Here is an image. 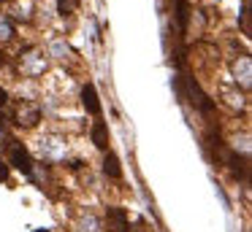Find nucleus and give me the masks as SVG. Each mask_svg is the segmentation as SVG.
I'll use <instances>...</instances> for the list:
<instances>
[{
	"instance_id": "nucleus-6",
	"label": "nucleus",
	"mask_w": 252,
	"mask_h": 232,
	"mask_svg": "<svg viewBox=\"0 0 252 232\" xmlns=\"http://www.w3.org/2000/svg\"><path fill=\"white\" fill-rule=\"evenodd\" d=\"M93 143L98 146V149H106V146H109V127H106V122L93 124Z\"/></svg>"
},
{
	"instance_id": "nucleus-4",
	"label": "nucleus",
	"mask_w": 252,
	"mask_h": 232,
	"mask_svg": "<svg viewBox=\"0 0 252 232\" xmlns=\"http://www.w3.org/2000/svg\"><path fill=\"white\" fill-rule=\"evenodd\" d=\"M185 84H187V92H190L192 103H195V105L201 108L203 113H212V111H214V103H212V100H209V97L201 92V86L195 84V78H185Z\"/></svg>"
},
{
	"instance_id": "nucleus-5",
	"label": "nucleus",
	"mask_w": 252,
	"mask_h": 232,
	"mask_svg": "<svg viewBox=\"0 0 252 232\" xmlns=\"http://www.w3.org/2000/svg\"><path fill=\"white\" fill-rule=\"evenodd\" d=\"M82 103H84V108H87V113L100 116V100H98V92H95L93 84H84V89H82Z\"/></svg>"
},
{
	"instance_id": "nucleus-3",
	"label": "nucleus",
	"mask_w": 252,
	"mask_h": 232,
	"mask_svg": "<svg viewBox=\"0 0 252 232\" xmlns=\"http://www.w3.org/2000/svg\"><path fill=\"white\" fill-rule=\"evenodd\" d=\"M106 227H109L111 232H127L130 230L125 208H106Z\"/></svg>"
},
{
	"instance_id": "nucleus-2",
	"label": "nucleus",
	"mask_w": 252,
	"mask_h": 232,
	"mask_svg": "<svg viewBox=\"0 0 252 232\" xmlns=\"http://www.w3.org/2000/svg\"><path fill=\"white\" fill-rule=\"evenodd\" d=\"M8 159H11V165L17 167V170H22L25 176H30V173H33V159H30V154L17 143V140H11V149H8Z\"/></svg>"
},
{
	"instance_id": "nucleus-8",
	"label": "nucleus",
	"mask_w": 252,
	"mask_h": 232,
	"mask_svg": "<svg viewBox=\"0 0 252 232\" xmlns=\"http://www.w3.org/2000/svg\"><path fill=\"white\" fill-rule=\"evenodd\" d=\"M76 8H79V0H57V11H60L63 16L73 14Z\"/></svg>"
},
{
	"instance_id": "nucleus-9",
	"label": "nucleus",
	"mask_w": 252,
	"mask_h": 232,
	"mask_svg": "<svg viewBox=\"0 0 252 232\" xmlns=\"http://www.w3.org/2000/svg\"><path fill=\"white\" fill-rule=\"evenodd\" d=\"M8 178V165L6 162H0V181H6Z\"/></svg>"
},
{
	"instance_id": "nucleus-7",
	"label": "nucleus",
	"mask_w": 252,
	"mask_h": 232,
	"mask_svg": "<svg viewBox=\"0 0 252 232\" xmlns=\"http://www.w3.org/2000/svg\"><path fill=\"white\" fill-rule=\"evenodd\" d=\"M103 170H106V176H111V178H120L122 176V167H120V159H117V154H106L103 156Z\"/></svg>"
},
{
	"instance_id": "nucleus-11",
	"label": "nucleus",
	"mask_w": 252,
	"mask_h": 232,
	"mask_svg": "<svg viewBox=\"0 0 252 232\" xmlns=\"http://www.w3.org/2000/svg\"><path fill=\"white\" fill-rule=\"evenodd\" d=\"M33 232H49V230H33Z\"/></svg>"
},
{
	"instance_id": "nucleus-1",
	"label": "nucleus",
	"mask_w": 252,
	"mask_h": 232,
	"mask_svg": "<svg viewBox=\"0 0 252 232\" xmlns=\"http://www.w3.org/2000/svg\"><path fill=\"white\" fill-rule=\"evenodd\" d=\"M38 122H41L38 103H19V108H17V124L19 127H35Z\"/></svg>"
},
{
	"instance_id": "nucleus-10",
	"label": "nucleus",
	"mask_w": 252,
	"mask_h": 232,
	"mask_svg": "<svg viewBox=\"0 0 252 232\" xmlns=\"http://www.w3.org/2000/svg\"><path fill=\"white\" fill-rule=\"evenodd\" d=\"M3 103H6V92L0 89V105H3Z\"/></svg>"
}]
</instances>
